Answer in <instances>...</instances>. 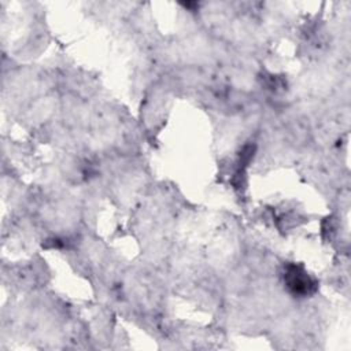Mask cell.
<instances>
[{
    "instance_id": "cell-1",
    "label": "cell",
    "mask_w": 351,
    "mask_h": 351,
    "mask_svg": "<svg viewBox=\"0 0 351 351\" xmlns=\"http://www.w3.org/2000/svg\"><path fill=\"white\" fill-rule=\"evenodd\" d=\"M284 282L288 291L295 296H308L313 295L318 282L313 278L307 270L299 263H287L284 267Z\"/></svg>"
}]
</instances>
